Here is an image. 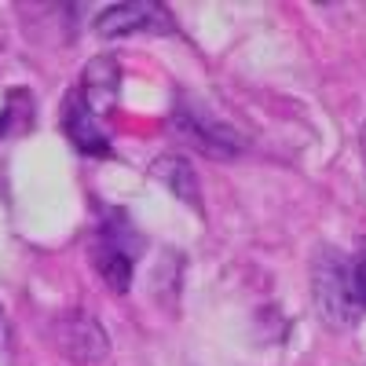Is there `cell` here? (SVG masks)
Returning <instances> with one entry per match:
<instances>
[{
    "mask_svg": "<svg viewBox=\"0 0 366 366\" xmlns=\"http://www.w3.org/2000/svg\"><path fill=\"white\" fill-rule=\"evenodd\" d=\"M169 26V8L154 4V0H125V4H110L96 19L99 37H129L139 29H165Z\"/></svg>",
    "mask_w": 366,
    "mask_h": 366,
    "instance_id": "6",
    "label": "cell"
},
{
    "mask_svg": "<svg viewBox=\"0 0 366 366\" xmlns=\"http://www.w3.org/2000/svg\"><path fill=\"white\" fill-rule=\"evenodd\" d=\"M55 345H59V352H63L70 362H77V366H92V362L107 359V352H110L107 330L92 315H84V312H70V315L59 319Z\"/></svg>",
    "mask_w": 366,
    "mask_h": 366,
    "instance_id": "4",
    "label": "cell"
},
{
    "mask_svg": "<svg viewBox=\"0 0 366 366\" xmlns=\"http://www.w3.org/2000/svg\"><path fill=\"white\" fill-rule=\"evenodd\" d=\"M136 260H139V234L125 224L121 212H110L99 224L96 242H92V264L114 293H125L132 286Z\"/></svg>",
    "mask_w": 366,
    "mask_h": 366,
    "instance_id": "2",
    "label": "cell"
},
{
    "mask_svg": "<svg viewBox=\"0 0 366 366\" xmlns=\"http://www.w3.org/2000/svg\"><path fill=\"white\" fill-rule=\"evenodd\" d=\"M8 341H11V326H8V315H4V308H0V352L8 348Z\"/></svg>",
    "mask_w": 366,
    "mask_h": 366,
    "instance_id": "10",
    "label": "cell"
},
{
    "mask_svg": "<svg viewBox=\"0 0 366 366\" xmlns=\"http://www.w3.org/2000/svg\"><path fill=\"white\" fill-rule=\"evenodd\" d=\"M77 92L99 117L110 114L117 107V96H121V66H117V59L114 55H96L84 66V81H81Z\"/></svg>",
    "mask_w": 366,
    "mask_h": 366,
    "instance_id": "7",
    "label": "cell"
},
{
    "mask_svg": "<svg viewBox=\"0 0 366 366\" xmlns=\"http://www.w3.org/2000/svg\"><path fill=\"white\" fill-rule=\"evenodd\" d=\"M352 293H355L359 312H366V242L359 246V253L352 257Z\"/></svg>",
    "mask_w": 366,
    "mask_h": 366,
    "instance_id": "9",
    "label": "cell"
},
{
    "mask_svg": "<svg viewBox=\"0 0 366 366\" xmlns=\"http://www.w3.org/2000/svg\"><path fill=\"white\" fill-rule=\"evenodd\" d=\"M176 129L183 136H191L205 154H217V158H234V154H242V147H246L231 125H224V121L194 96H183L176 103Z\"/></svg>",
    "mask_w": 366,
    "mask_h": 366,
    "instance_id": "3",
    "label": "cell"
},
{
    "mask_svg": "<svg viewBox=\"0 0 366 366\" xmlns=\"http://www.w3.org/2000/svg\"><path fill=\"white\" fill-rule=\"evenodd\" d=\"M154 176L165 183V187L176 194V198H183V202H198V176H194V169L183 162V158H176V154H169V158H158L154 162Z\"/></svg>",
    "mask_w": 366,
    "mask_h": 366,
    "instance_id": "8",
    "label": "cell"
},
{
    "mask_svg": "<svg viewBox=\"0 0 366 366\" xmlns=\"http://www.w3.org/2000/svg\"><path fill=\"white\" fill-rule=\"evenodd\" d=\"M312 297L319 315L333 326L345 330L359 319V304L352 293V260L337 249H322L312 264Z\"/></svg>",
    "mask_w": 366,
    "mask_h": 366,
    "instance_id": "1",
    "label": "cell"
},
{
    "mask_svg": "<svg viewBox=\"0 0 366 366\" xmlns=\"http://www.w3.org/2000/svg\"><path fill=\"white\" fill-rule=\"evenodd\" d=\"M63 132L70 136V143L81 154H92V158L110 154V132L103 125V117L81 99V92H70L63 103Z\"/></svg>",
    "mask_w": 366,
    "mask_h": 366,
    "instance_id": "5",
    "label": "cell"
}]
</instances>
